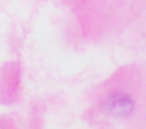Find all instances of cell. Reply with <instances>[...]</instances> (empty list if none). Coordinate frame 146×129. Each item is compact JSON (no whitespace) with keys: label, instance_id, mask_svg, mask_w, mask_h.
Segmentation results:
<instances>
[{"label":"cell","instance_id":"1","mask_svg":"<svg viewBox=\"0 0 146 129\" xmlns=\"http://www.w3.org/2000/svg\"><path fill=\"white\" fill-rule=\"evenodd\" d=\"M105 110L110 115L118 118H124L131 115V113L133 111V101L127 93H124L123 91H115L105 100L104 102Z\"/></svg>","mask_w":146,"mask_h":129}]
</instances>
